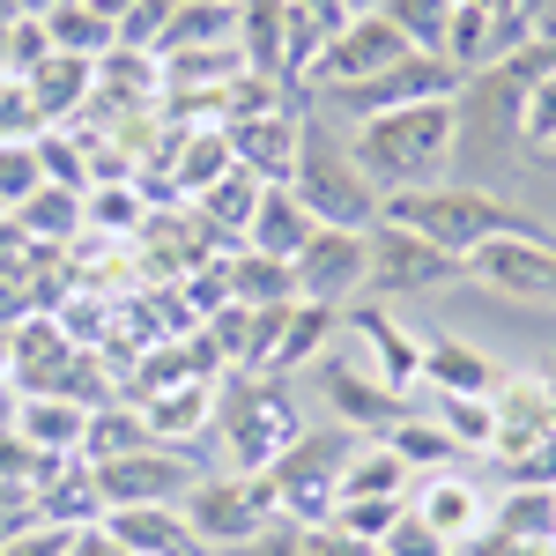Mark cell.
<instances>
[{"label": "cell", "mask_w": 556, "mask_h": 556, "mask_svg": "<svg viewBox=\"0 0 556 556\" xmlns=\"http://www.w3.org/2000/svg\"><path fill=\"white\" fill-rule=\"evenodd\" d=\"M430 424L453 438V453H490L497 445V408L475 401V393H438V416Z\"/></svg>", "instance_id": "4316f807"}, {"label": "cell", "mask_w": 556, "mask_h": 556, "mask_svg": "<svg viewBox=\"0 0 556 556\" xmlns=\"http://www.w3.org/2000/svg\"><path fill=\"white\" fill-rule=\"evenodd\" d=\"M386 223H401V230H416V238H430L438 253H453V260H468L482 253L490 238H556L542 215H527L513 208L497 186H424V193H393V201H379Z\"/></svg>", "instance_id": "7a4b0ae2"}, {"label": "cell", "mask_w": 556, "mask_h": 556, "mask_svg": "<svg viewBox=\"0 0 556 556\" xmlns=\"http://www.w3.org/2000/svg\"><path fill=\"white\" fill-rule=\"evenodd\" d=\"M178 513H186V527H193L208 549L230 556L275 519V505H267V482H260V475H201V482L178 497Z\"/></svg>", "instance_id": "52a82bcc"}, {"label": "cell", "mask_w": 556, "mask_h": 556, "mask_svg": "<svg viewBox=\"0 0 556 556\" xmlns=\"http://www.w3.org/2000/svg\"><path fill=\"white\" fill-rule=\"evenodd\" d=\"M8 430H15L30 453H45V460H67V453L89 445V408L67 401V393H23V408H15Z\"/></svg>", "instance_id": "2e32d148"}, {"label": "cell", "mask_w": 556, "mask_h": 556, "mask_svg": "<svg viewBox=\"0 0 556 556\" xmlns=\"http://www.w3.org/2000/svg\"><path fill=\"white\" fill-rule=\"evenodd\" d=\"M349 453H356V438H349L342 424L334 430H304L298 445L275 460V468L260 475L267 482V505H275V519H290V527H327L334 519V505H342V468Z\"/></svg>", "instance_id": "5b68a950"}, {"label": "cell", "mask_w": 556, "mask_h": 556, "mask_svg": "<svg viewBox=\"0 0 556 556\" xmlns=\"http://www.w3.org/2000/svg\"><path fill=\"white\" fill-rule=\"evenodd\" d=\"M349 327H356V342L371 349L364 364H371V371H379V379L393 386V393H408V386H424V349L408 342V334H401V327L386 319L379 304H356V319H349Z\"/></svg>", "instance_id": "ffe728a7"}, {"label": "cell", "mask_w": 556, "mask_h": 556, "mask_svg": "<svg viewBox=\"0 0 556 556\" xmlns=\"http://www.w3.org/2000/svg\"><path fill=\"white\" fill-rule=\"evenodd\" d=\"M230 164H238L230 134H186V149H178V193H208Z\"/></svg>", "instance_id": "1f68e13d"}, {"label": "cell", "mask_w": 556, "mask_h": 556, "mask_svg": "<svg viewBox=\"0 0 556 556\" xmlns=\"http://www.w3.org/2000/svg\"><path fill=\"white\" fill-rule=\"evenodd\" d=\"M401 52H408V45H401V30H393L386 15H349V23L327 30V45H319V60H312V75H304V83L319 89V97H334V89L371 83V75L393 67Z\"/></svg>", "instance_id": "30bf717a"}, {"label": "cell", "mask_w": 556, "mask_h": 556, "mask_svg": "<svg viewBox=\"0 0 556 556\" xmlns=\"http://www.w3.org/2000/svg\"><path fill=\"white\" fill-rule=\"evenodd\" d=\"M401 513H408V497H342L327 527H334L342 542H356V549H379L386 534H393V519H401Z\"/></svg>", "instance_id": "f1b7e54d"}, {"label": "cell", "mask_w": 556, "mask_h": 556, "mask_svg": "<svg viewBox=\"0 0 556 556\" xmlns=\"http://www.w3.org/2000/svg\"><path fill=\"white\" fill-rule=\"evenodd\" d=\"M97 468V497L104 513H127V505H178L201 468L178 453V445H141V453H119V460H89Z\"/></svg>", "instance_id": "9c48e42d"}, {"label": "cell", "mask_w": 556, "mask_h": 556, "mask_svg": "<svg viewBox=\"0 0 556 556\" xmlns=\"http://www.w3.org/2000/svg\"><path fill=\"white\" fill-rule=\"evenodd\" d=\"M519 156H556V67L519 89Z\"/></svg>", "instance_id": "f546056e"}, {"label": "cell", "mask_w": 556, "mask_h": 556, "mask_svg": "<svg viewBox=\"0 0 556 556\" xmlns=\"http://www.w3.org/2000/svg\"><path fill=\"white\" fill-rule=\"evenodd\" d=\"M45 186V164H38V141H0V208L15 215L30 193Z\"/></svg>", "instance_id": "d6a6232c"}, {"label": "cell", "mask_w": 556, "mask_h": 556, "mask_svg": "<svg viewBox=\"0 0 556 556\" xmlns=\"http://www.w3.org/2000/svg\"><path fill=\"white\" fill-rule=\"evenodd\" d=\"M460 267H468L475 282L519 298V304H556V238H490Z\"/></svg>", "instance_id": "4fadbf2b"}, {"label": "cell", "mask_w": 556, "mask_h": 556, "mask_svg": "<svg viewBox=\"0 0 556 556\" xmlns=\"http://www.w3.org/2000/svg\"><path fill=\"white\" fill-rule=\"evenodd\" d=\"M379 556H453V542H445V534H430L416 513H401V519H393V534L379 542Z\"/></svg>", "instance_id": "e575fe53"}, {"label": "cell", "mask_w": 556, "mask_h": 556, "mask_svg": "<svg viewBox=\"0 0 556 556\" xmlns=\"http://www.w3.org/2000/svg\"><path fill=\"white\" fill-rule=\"evenodd\" d=\"M290 275H298V298L342 312L356 290H371V230H334V223H319V230L304 238V253L290 260Z\"/></svg>", "instance_id": "ba28073f"}, {"label": "cell", "mask_w": 556, "mask_h": 556, "mask_svg": "<svg viewBox=\"0 0 556 556\" xmlns=\"http://www.w3.org/2000/svg\"><path fill=\"white\" fill-rule=\"evenodd\" d=\"M453 149H460L453 104H408V112H379V119H356L349 127V156H356V172L371 178L379 201L445 186Z\"/></svg>", "instance_id": "6da1fadb"}, {"label": "cell", "mask_w": 556, "mask_h": 556, "mask_svg": "<svg viewBox=\"0 0 556 556\" xmlns=\"http://www.w3.org/2000/svg\"><path fill=\"white\" fill-rule=\"evenodd\" d=\"M342 15H379V0H342Z\"/></svg>", "instance_id": "f35d334b"}, {"label": "cell", "mask_w": 556, "mask_h": 556, "mask_svg": "<svg viewBox=\"0 0 556 556\" xmlns=\"http://www.w3.org/2000/svg\"><path fill=\"white\" fill-rule=\"evenodd\" d=\"M38 519H52V527H97V519H104L97 468H89L83 453L45 460V475H38Z\"/></svg>", "instance_id": "e0dca14e"}, {"label": "cell", "mask_w": 556, "mask_h": 556, "mask_svg": "<svg viewBox=\"0 0 556 556\" xmlns=\"http://www.w3.org/2000/svg\"><path fill=\"white\" fill-rule=\"evenodd\" d=\"M67 556H134V549L104 527V519H97V527H75V549H67Z\"/></svg>", "instance_id": "8d00e7d4"}, {"label": "cell", "mask_w": 556, "mask_h": 556, "mask_svg": "<svg viewBox=\"0 0 556 556\" xmlns=\"http://www.w3.org/2000/svg\"><path fill=\"white\" fill-rule=\"evenodd\" d=\"M468 267L453 253H438L430 238H416V230H401V223H371V290H386V298H408V290H445V282H460Z\"/></svg>", "instance_id": "7c38bea8"}, {"label": "cell", "mask_w": 556, "mask_h": 556, "mask_svg": "<svg viewBox=\"0 0 556 556\" xmlns=\"http://www.w3.org/2000/svg\"><path fill=\"white\" fill-rule=\"evenodd\" d=\"M549 164H556V156H549Z\"/></svg>", "instance_id": "b9f144b4"}, {"label": "cell", "mask_w": 556, "mask_h": 556, "mask_svg": "<svg viewBox=\"0 0 556 556\" xmlns=\"http://www.w3.org/2000/svg\"><path fill=\"white\" fill-rule=\"evenodd\" d=\"M453 556H460V549H453Z\"/></svg>", "instance_id": "60d3db41"}, {"label": "cell", "mask_w": 556, "mask_h": 556, "mask_svg": "<svg viewBox=\"0 0 556 556\" xmlns=\"http://www.w3.org/2000/svg\"><path fill=\"white\" fill-rule=\"evenodd\" d=\"M215 438H223V453H230V475H267L304 438L298 393L275 379V371L230 379L215 393Z\"/></svg>", "instance_id": "277c9868"}, {"label": "cell", "mask_w": 556, "mask_h": 556, "mask_svg": "<svg viewBox=\"0 0 556 556\" xmlns=\"http://www.w3.org/2000/svg\"><path fill=\"white\" fill-rule=\"evenodd\" d=\"M460 97V75L438 60V52H401L393 67H379L371 83L356 89H334V97H319L334 119H379V112H408V104H453Z\"/></svg>", "instance_id": "8992f818"}, {"label": "cell", "mask_w": 556, "mask_h": 556, "mask_svg": "<svg viewBox=\"0 0 556 556\" xmlns=\"http://www.w3.org/2000/svg\"><path fill=\"white\" fill-rule=\"evenodd\" d=\"M542 393H549V430H556V371H549V379H542Z\"/></svg>", "instance_id": "ab89813d"}, {"label": "cell", "mask_w": 556, "mask_h": 556, "mask_svg": "<svg viewBox=\"0 0 556 556\" xmlns=\"http://www.w3.org/2000/svg\"><path fill=\"white\" fill-rule=\"evenodd\" d=\"M312 230H319V223L304 215L298 193H290V186H267V193H260V208H253V223H245V253H260V260H298Z\"/></svg>", "instance_id": "d6986e66"}, {"label": "cell", "mask_w": 556, "mask_h": 556, "mask_svg": "<svg viewBox=\"0 0 556 556\" xmlns=\"http://www.w3.org/2000/svg\"><path fill=\"white\" fill-rule=\"evenodd\" d=\"M230 156L260 178V186H290L298 172V134H304V112L275 104V112H253V119H230Z\"/></svg>", "instance_id": "9a60e30c"}, {"label": "cell", "mask_w": 556, "mask_h": 556, "mask_svg": "<svg viewBox=\"0 0 556 556\" xmlns=\"http://www.w3.org/2000/svg\"><path fill=\"white\" fill-rule=\"evenodd\" d=\"M408 513L424 519L430 534H445L453 549H475L482 534H490V497H482V482L460 468H438V475H416V490H408Z\"/></svg>", "instance_id": "5bb4252c"}, {"label": "cell", "mask_w": 556, "mask_h": 556, "mask_svg": "<svg viewBox=\"0 0 556 556\" xmlns=\"http://www.w3.org/2000/svg\"><path fill=\"white\" fill-rule=\"evenodd\" d=\"M379 15L401 30V45H408V52H445L453 0H379Z\"/></svg>", "instance_id": "4dcf8cb0"}, {"label": "cell", "mask_w": 556, "mask_h": 556, "mask_svg": "<svg viewBox=\"0 0 556 556\" xmlns=\"http://www.w3.org/2000/svg\"><path fill=\"white\" fill-rule=\"evenodd\" d=\"M334 327H342V312H327V304H312V298H290L282 304V334H275V349H267V371L282 379V371L312 364L319 349L334 342Z\"/></svg>", "instance_id": "7402d4cb"}, {"label": "cell", "mask_w": 556, "mask_h": 556, "mask_svg": "<svg viewBox=\"0 0 556 556\" xmlns=\"http://www.w3.org/2000/svg\"><path fill=\"white\" fill-rule=\"evenodd\" d=\"M67 549H75V527H52V519H30V527H23V534H15V542H8L0 556H67Z\"/></svg>", "instance_id": "d590c367"}, {"label": "cell", "mask_w": 556, "mask_h": 556, "mask_svg": "<svg viewBox=\"0 0 556 556\" xmlns=\"http://www.w3.org/2000/svg\"><path fill=\"white\" fill-rule=\"evenodd\" d=\"M45 38H52V52L104 60V52L119 45V30H112V15H104V8H89V0H60V8L45 15Z\"/></svg>", "instance_id": "603a6c76"}, {"label": "cell", "mask_w": 556, "mask_h": 556, "mask_svg": "<svg viewBox=\"0 0 556 556\" xmlns=\"http://www.w3.org/2000/svg\"><path fill=\"white\" fill-rule=\"evenodd\" d=\"M23 89H30V104H38V127H52V119H75L89 97H97V60H75V52H45L38 67L23 75Z\"/></svg>", "instance_id": "ac0fdd59"}, {"label": "cell", "mask_w": 556, "mask_h": 556, "mask_svg": "<svg viewBox=\"0 0 556 556\" xmlns=\"http://www.w3.org/2000/svg\"><path fill=\"white\" fill-rule=\"evenodd\" d=\"M290 193L304 201L312 223H334V230H371L379 223V193H371V178L356 172V156H349V134L319 112V104H304V134H298V172H290Z\"/></svg>", "instance_id": "3957f363"}, {"label": "cell", "mask_w": 556, "mask_h": 556, "mask_svg": "<svg viewBox=\"0 0 556 556\" xmlns=\"http://www.w3.org/2000/svg\"><path fill=\"white\" fill-rule=\"evenodd\" d=\"M30 519H38V505H0V549H8V542H15Z\"/></svg>", "instance_id": "74e56055"}, {"label": "cell", "mask_w": 556, "mask_h": 556, "mask_svg": "<svg viewBox=\"0 0 556 556\" xmlns=\"http://www.w3.org/2000/svg\"><path fill=\"white\" fill-rule=\"evenodd\" d=\"M386 445L401 453V468H408V475H438V468H453V438L430 424V416H416V408H408L401 424L386 430Z\"/></svg>", "instance_id": "83f0119b"}, {"label": "cell", "mask_w": 556, "mask_h": 556, "mask_svg": "<svg viewBox=\"0 0 556 556\" xmlns=\"http://www.w3.org/2000/svg\"><path fill=\"white\" fill-rule=\"evenodd\" d=\"M497 379H505V371H497L482 349L453 342V334H430V342H424V386H430V393H475V401H490Z\"/></svg>", "instance_id": "44dd1931"}, {"label": "cell", "mask_w": 556, "mask_h": 556, "mask_svg": "<svg viewBox=\"0 0 556 556\" xmlns=\"http://www.w3.org/2000/svg\"><path fill=\"white\" fill-rule=\"evenodd\" d=\"M83 223H97V230H141V193L134 186H89Z\"/></svg>", "instance_id": "836d02e7"}, {"label": "cell", "mask_w": 556, "mask_h": 556, "mask_svg": "<svg viewBox=\"0 0 556 556\" xmlns=\"http://www.w3.org/2000/svg\"><path fill=\"white\" fill-rule=\"evenodd\" d=\"M416 490V475L401 468V453L386 445V438H371V445H356L342 468V497H408Z\"/></svg>", "instance_id": "484cf974"}, {"label": "cell", "mask_w": 556, "mask_h": 556, "mask_svg": "<svg viewBox=\"0 0 556 556\" xmlns=\"http://www.w3.org/2000/svg\"><path fill=\"white\" fill-rule=\"evenodd\" d=\"M141 416L156 430V445H178L186 430H215V386H164L156 401H141Z\"/></svg>", "instance_id": "d4e9b609"}, {"label": "cell", "mask_w": 556, "mask_h": 556, "mask_svg": "<svg viewBox=\"0 0 556 556\" xmlns=\"http://www.w3.org/2000/svg\"><path fill=\"white\" fill-rule=\"evenodd\" d=\"M8 223L23 230V245H38V253H45V245H60V238L83 230V193H67V186H38Z\"/></svg>", "instance_id": "cb8c5ba5"}, {"label": "cell", "mask_w": 556, "mask_h": 556, "mask_svg": "<svg viewBox=\"0 0 556 556\" xmlns=\"http://www.w3.org/2000/svg\"><path fill=\"white\" fill-rule=\"evenodd\" d=\"M319 393H327V408H334V424L349 438H386V430L408 416V393H393V386L356 356H334V364H319Z\"/></svg>", "instance_id": "8fae6325"}]
</instances>
